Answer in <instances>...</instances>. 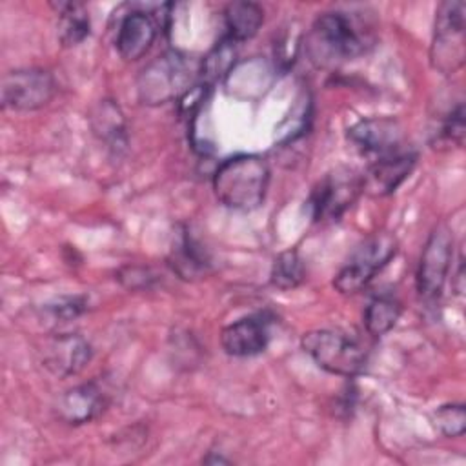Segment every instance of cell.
<instances>
[{
    "label": "cell",
    "instance_id": "1",
    "mask_svg": "<svg viewBox=\"0 0 466 466\" xmlns=\"http://www.w3.org/2000/svg\"><path fill=\"white\" fill-rule=\"evenodd\" d=\"M373 42V25L362 13L333 9L313 22L306 36V51L315 66L333 67L364 55Z\"/></svg>",
    "mask_w": 466,
    "mask_h": 466
},
{
    "label": "cell",
    "instance_id": "2",
    "mask_svg": "<svg viewBox=\"0 0 466 466\" xmlns=\"http://www.w3.org/2000/svg\"><path fill=\"white\" fill-rule=\"evenodd\" d=\"M269 166L258 155H235L226 158L213 175L217 200L235 211L257 209L268 191Z\"/></svg>",
    "mask_w": 466,
    "mask_h": 466
},
{
    "label": "cell",
    "instance_id": "3",
    "mask_svg": "<svg viewBox=\"0 0 466 466\" xmlns=\"http://www.w3.org/2000/svg\"><path fill=\"white\" fill-rule=\"evenodd\" d=\"M300 346L320 370L346 379L359 375L368 362L366 348L339 329H311L302 335Z\"/></svg>",
    "mask_w": 466,
    "mask_h": 466
},
{
    "label": "cell",
    "instance_id": "4",
    "mask_svg": "<svg viewBox=\"0 0 466 466\" xmlns=\"http://www.w3.org/2000/svg\"><path fill=\"white\" fill-rule=\"evenodd\" d=\"M195 73L200 75V66L193 67L191 60L177 51L166 53L142 71L138 95L144 104H164L189 91Z\"/></svg>",
    "mask_w": 466,
    "mask_h": 466
},
{
    "label": "cell",
    "instance_id": "5",
    "mask_svg": "<svg viewBox=\"0 0 466 466\" xmlns=\"http://www.w3.org/2000/svg\"><path fill=\"white\" fill-rule=\"evenodd\" d=\"M397 253V240L390 233H375L370 237L351 258L339 269L333 288L342 295H353L364 289L377 271H380Z\"/></svg>",
    "mask_w": 466,
    "mask_h": 466
},
{
    "label": "cell",
    "instance_id": "6",
    "mask_svg": "<svg viewBox=\"0 0 466 466\" xmlns=\"http://www.w3.org/2000/svg\"><path fill=\"white\" fill-rule=\"evenodd\" d=\"M362 193V175L351 167H335L309 193L308 206L313 220H339Z\"/></svg>",
    "mask_w": 466,
    "mask_h": 466
},
{
    "label": "cell",
    "instance_id": "7",
    "mask_svg": "<svg viewBox=\"0 0 466 466\" xmlns=\"http://www.w3.org/2000/svg\"><path fill=\"white\" fill-rule=\"evenodd\" d=\"M464 9L462 2H442L437 9L430 60L442 75H453L464 64Z\"/></svg>",
    "mask_w": 466,
    "mask_h": 466
},
{
    "label": "cell",
    "instance_id": "8",
    "mask_svg": "<svg viewBox=\"0 0 466 466\" xmlns=\"http://www.w3.org/2000/svg\"><path fill=\"white\" fill-rule=\"evenodd\" d=\"M55 93L56 82L47 69H15L2 78V106L11 111L40 109L53 100Z\"/></svg>",
    "mask_w": 466,
    "mask_h": 466
},
{
    "label": "cell",
    "instance_id": "9",
    "mask_svg": "<svg viewBox=\"0 0 466 466\" xmlns=\"http://www.w3.org/2000/svg\"><path fill=\"white\" fill-rule=\"evenodd\" d=\"M453 257V237L448 226L439 224L428 237L419 269H417V291L424 300H435L446 282Z\"/></svg>",
    "mask_w": 466,
    "mask_h": 466
},
{
    "label": "cell",
    "instance_id": "10",
    "mask_svg": "<svg viewBox=\"0 0 466 466\" xmlns=\"http://www.w3.org/2000/svg\"><path fill=\"white\" fill-rule=\"evenodd\" d=\"M348 140L366 157L373 160L395 155L402 149V129L397 120L377 116L364 118L348 129Z\"/></svg>",
    "mask_w": 466,
    "mask_h": 466
},
{
    "label": "cell",
    "instance_id": "11",
    "mask_svg": "<svg viewBox=\"0 0 466 466\" xmlns=\"http://www.w3.org/2000/svg\"><path fill=\"white\" fill-rule=\"evenodd\" d=\"M91 357V344L76 333H58L51 337L42 350L44 366L60 379L82 371Z\"/></svg>",
    "mask_w": 466,
    "mask_h": 466
},
{
    "label": "cell",
    "instance_id": "12",
    "mask_svg": "<svg viewBox=\"0 0 466 466\" xmlns=\"http://www.w3.org/2000/svg\"><path fill=\"white\" fill-rule=\"evenodd\" d=\"M264 315H249L226 326L220 333L222 350L238 359L255 357L268 348L269 328Z\"/></svg>",
    "mask_w": 466,
    "mask_h": 466
},
{
    "label": "cell",
    "instance_id": "13",
    "mask_svg": "<svg viewBox=\"0 0 466 466\" xmlns=\"http://www.w3.org/2000/svg\"><path fill=\"white\" fill-rule=\"evenodd\" d=\"M158 33V20L147 11H129L116 27L115 46L126 62L142 58L153 46Z\"/></svg>",
    "mask_w": 466,
    "mask_h": 466
},
{
    "label": "cell",
    "instance_id": "14",
    "mask_svg": "<svg viewBox=\"0 0 466 466\" xmlns=\"http://www.w3.org/2000/svg\"><path fill=\"white\" fill-rule=\"evenodd\" d=\"M415 162L417 155L408 149L373 160L362 175V193H368L370 197L391 195L410 177Z\"/></svg>",
    "mask_w": 466,
    "mask_h": 466
},
{
    "label": "cell",
    "instance_id": "15",
    "mask_svg": "<svg viewBox=\"0 0 466 466\" xmlns=\"http://www.w3.org/2000/svg\"><path fill=\"white\" fill-rule=\"evenodd\" d=\"M107 406V397L104 390L95 384H80L67 390L55 406V411L60 420L67 424H86L96 419Z\"/></svg>",
    "mask_w": 466,
    "mask_h": 466
},
{
    "label": "cell",
    "instance_id": "16",
    "mask_svg": "<svg viewBox=\"0 0 466 466\" xmlns=\"http://www.w3.org/2000/svg\"><path fill=\"white\" fill-rule=\"evenodd\" d=\"M167 264L184 280H193L208 273L209 269V258L200 249L198 242L189 237L187 231L178 233L175 238V244L169 251Z\"/></svg>",
    "mask_w": 466,
    "mask_h": 466
},
{
    "label": "cell",
    "instance_id": "17",
    "mask_svg": "<svg viewBox=\"0 0 466 466\" xmlns=\"http://www.w3.org/2000/svg\"><path fill=\"white\" fill-rule=\"evenodd\" d=\"M264 22V11L255 2H231L224 9V25L228 38L237 42H246L253 38Z\"/></svg>",
    "mask_w": 466,
    "mask_h": 466
},
{
    "label": "cell",
    "instance_id": "18",
    "mask_svg": "<svg viewBox=\"0 0 466 466\" xmlns=\"http://www.w3.org/2000/svg\"><path fill=\"white\" fill-rule=\"evenodd\" d=\"M56 9V36L64 47L78 46L86 40L91 29L89 13L80 2H58L51 4Z\"/></svg>",
    "mask_w": 466,
    "mask_h": 466
},
{
    "label": "cell",
    "instance_id": "19",
    "mask_svg": "<svg viewBox=\"0 0 466 466\" xmlns=\"http://www.w3.org/2000/svg\"><path fill=\"white\" fill-rule=\"evenodd\" d=\"M400 302L393 295H377L373 297L364 309V326L370 335L382 337L386 335L400 317Z\"/></svg>",
    "mask_w": 466,
    "mask_h": 466
},
{
    "label": "cell",
    "instance_id": "20",
    "mask_svg": "<svg viewBox=\"0 0 466 466\" xmlns=\"http://www.w3.org/2000/svg\"><path fill=\"white\" fill-rule=\"evenodd\" d=\"M304 280V264L295 249L279 253L271 264L269 282L279 289H293Z\"/></svg>",
    "mask_w": 466,
    "mask_h": 466
},
{
    "label": "cell",
    "instance_id": "21",
    "mask_svg": "<svg viewBox=\"0 0 466 466\" xmlns=\"http://www.w3.org/2000/svg\"><path fill=\"white\" fill-rule=\"evenodd\" d=\"M235 64V42L224 36L220 44L200 62V78L206 86L224 78Z\"/></svg>",
    "mask_w": 466,
    "mask_h": 466
},
{
    "label": "cell",
    "instance_id": "22",
    "mask_svg": "<svg viewBox=\"0 0 466 466\" xmlns=\"http://www.w3.org/2000/svg\"><path fill=\"white\" fill-rule=\"evenodd\" d=\"M95 120L98 122L95 124L96 133H100L104 140H113L118 144V137L124 135L126 129L118 106H115L111 100H104L98 107V113L95 115Z\"/></svg>",
    "mask_w": 466,
    "mask_h": 466
},
{
    "label": "cell",
    "instance_id": "23",
    "mask_svg": "<svg viewBox=\"0 0 466 466\" xmlns=\"http://www.w3.org/2000/svg\"><path fill=\"white\" fill-rule=\"evenodd\" d=\"M435 426L446 437H461L466 430V411L462 404H444L433 415Z\"/></svg>",
    "mask_w": 466,
    "mask_h": 466
},
{
    "label": "cell",
    "instance_id": "24",
    "mask_svg": "<svg viewBox=\"0 0 466 466\" xmlns=\"http://www.w3.org/2000/svg\"><path fill=\"white\" fill-rule=\"evenodd\" d=\"M437 140L446 146H457L461 147L464 144V106L457 104L455 109L448 113V116L442 120Z\"/></svg>",
    "mask_w": 466,
    "mask_h": 466
},
{
    "label": "cell",
    "instance_id": "25",
    "mask_svg": "<svg viewBox=\"0 0 466 466\" xmlns=\"http://www.w3.org/2000/svg\"><path fill=\"white\" fill-rule=\"evenodd\" d=\"M118 280L129 289H138V288H149L151 282L155 280V275L151 273V269L142 266H126L118 271Z\"/></svg>",
    "mask_w": 466,
    "mask_h": 466
},
{
    "label": "cell",
    "instance_id": "26",
    "mask_svg": "<svg viewBox=\"0 0 466 466\" xmlns=\"http://www.w3.org/2000/svg\"><path fill=\"white\" fill-rule=\"evenodd\" d=\"M86 309V299L84 297H67V299H60L56 304L49 306V311L53 313L55 319H62V320H69L78 317L82 311Z\"/></svg>",
    "mask_w": 466,
    "mask_h": 466
}]
</instances>
